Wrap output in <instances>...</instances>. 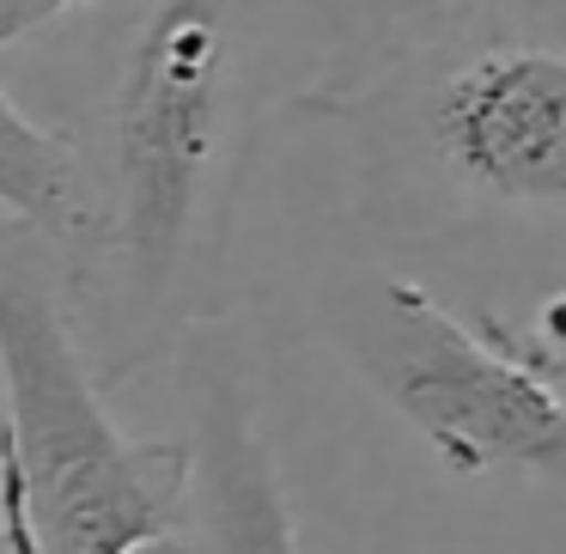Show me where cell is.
<instances>
[{
    "label": "cell",
    "instance_id": "cell-4",
    "mask_svg": "<svg viewBox=\"0 0 566 554\" xmlns=\"http://www.w3.org/2000/svg\"><path fill=\"white\" fill-rule=\"evenodd\" d=\"M323 323L451 481L524 475L566 488V384L475 311L402 269L359 262L329 281Z\"/></svg>",
    "mask_w": 566,
    "mask_h": 554
},
{
    "label": "cell",
    "instance_id": "cell-6",
    "mask_svg": "<svg viewBox=\"0 0 566 554\" xmlns=\"http://www.w3.org/2000/svg\"><path fill=\"white\" fill-rule=\"evenodd\" d=\"M92 171L74 128L19 86H0V226L43 244L67 281L92 250Z\"/></svg>",
    "mask_w": 566,
    "mask_h": 554
},
{
    "label": "cell",
    "instance_id": "cell-1",
    "mask_svg": "<svg viewBox=\"0 0 566 554\" xmlns=\"http://www.w3.org/2000/svg\"><path fill=\"white\" fill-rule=\"evenodd\" d=\"M92 13L74 86L19 92L86 153L98 220L62 286L116 390L220 317L262 140L329 80L335 50L311 0H104Z\"/></svg>",
    "mask_w": 566,
    "mask_h": 554
},
{
    "label": "cell",
    "instance_id": "cell-3",
    "mask_svg": "<svg viewBox=\"0 0 566 554\" xmlns=\"http://www.w3.org/2000/svg\"><path fill=\"white\" fill-rule=\"evenodd\" d=\"M43 244L0 226L7 554H189V439L116 427Z\"/></svg>",
    "mask_w": 566,
    "mask_h": 554
},
{
    "label": "cell",
    "instance_id": "cell-10",
    "mask_svg": "<svg viewBox=\"0 0 566 554\" xmlns=\"http://www.w3.org/2000/svg\"><path fill=\"white\" fill-rule=\"evenodd\" d=\"M92 7H104V0H92Z\"/></svg>",
    "mask_w": 566,
    "mask_h": 554
},
{
    "label": "cell",
    "instance_id": "cell-9",
    "mask_svg": "<svg viewBox=\"0 0 566 554\" xmlns=\"http://www.w3.org/2000/svg\"><path fill=\"white\" fill-rule=\"evenodd\" d=\"M92 0H0V55H19L31 43L67 31Z\"/></svg>",
    "mask_w": 566,
    "mask_h": 554
},
{
    "label": "cell",
    "instance_id": "cell-7",
    "mask_svg": "<svg viewBox=\"0 0 566 554\" xmlns=\"http://www.w3.org/2000/svg\"><path fill=\"white\" fill-rule=\"evenodd\" d=\"M311 7H317L323 38L335 50V67H329V80H335L347 67L371 62L378 50H390V43H402L408 31L463 13L475 0H311Z\"/></svg>",
    "mask_w": 566,
    "mask_h": 554
},
{
    "label": "cell",
    "instance_id": "cell-5",
    "mask_svg": "<svg viewBox=\"0 0 566 554\" xmlns=\"http://www.w3.org/2000/svg\"><path fill=\"white\" fill-rule=\"evenodd\" d=\"M189 536L196 554H298L274 451L226 359L189 372Z\"/></svg>",
    "mask_w": 566,
    "mask_h": 554
},
{
    "label": "cell",
    "instance_id": "cell-2",
    "mask_svg": "<svg viewBox=\"0 0 566 554\" xmlns=\"http://www.w3.org/2000/svg\"><path fill=\"white\" fill-rule=\"evenodd\" d=\"M354 208L390 244L530 250L566 293V0H475L323 80Z\"/></svg>",
    "mask_w": 566,
    "mask_h": 554
},
{
    "label": "cell",
    "instance_id": "cell-8",
    "mask_svg": "<svg viewBox=\"0 0 566 554\" xmlns=\"http://www.w3.org/2000/svg\"><path fill=\"white\" fill-rule=\"evenodd\" d=\"M488 330H500L517 354H530L548 378L566 384V293H542L530 311H475Z\"/></svg>",
    "mask_w": 566,
    "mask_h": 554
}]
</instances>
